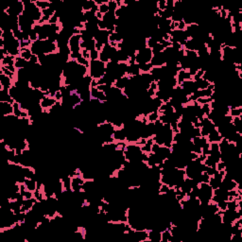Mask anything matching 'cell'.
Here are the masks:
<instances>
[{
	"label": "cell",
	"mask_w": 242,
	"mask_h": 242,
	"mask_svg": "<svg viewBox=\"0 0 242 242\" xmlns=\"http://www.w3.org/2000/svg\"><path fill=\"white\" fill-rule=\"evenodd\" d=\"M56 102H57V100L55 98H50V96H44V98L41 100L40 105L44 110H47L50 107H52Z\"/></svg>",
	"instance_id": "obj_5"
},
{
	"label": "cell",
	"mask_w": 242,
	"mask_h": 242,
	"mask_svg": "<svg viewBox=\"0 0 242 242\" xmlns=\"http://www.w3.org/2000/svg\"><path fill=\"white\" fill-rule=\"evenodd\" d=\"M35 4L38 8H39L41 11H43V9H46L50 8V5H51V1H47V0H35Z\"/></svg>",
	"instance_id": "obj_14"
},
{
	"label": "cell",
	"mask_w": 242,
	"mask_h": 242,
	"mask_svg": "<svg viewBox=\"0 0 242 242\" xmlns=\"http://www.w3.org/2000/svg\"><path fill=\"white\" fill-rule=\"evenodd\" d=\"M54 98L56 99L57 101H62V99H63V94H62V92H61V91H57L56 94H55Z\"/></svg>",
	"instance_id": "obj_36"
},
{
	"label": "cell",
	"mask_w": 242,
	"mask_h": 242,
	"mask_svg": "<svg viewBox=\"0 0 242 242\" xmlns=\"http://www.w3.org/2000/svg\"><path fill=\"white\" fill-rule=\"evenodd\" d=\"M0 102H9L13 104L15 100L11 98L7 90H0Z\"/></svg>",
	"instance_id": "obj_9"
},
{
	"label": "cell",
	"mask_w": 242,
	"mask_h": 242,
	"mask_svg": "<svg viewBox=\"0 0 242 242\" xmlns=\"http://www.w3.org/2000/svg\"><path fill=\"white\" fill-rule=\"evenodd\" d=\"M129 82H130V77H129V76H124V77H122V78L117 79V80H115L113 86H115V88H118V89H120V90L123 91L124 88H125L126 86H127V84L129 83Z\"/></svg>",
	"instance_id": "obj_4"
},
{
	"label": "cell",
	"mask_w": 242,
	"mask_h": 242,
	"mask_svg": "<svg viewBox=\"0 0 242 242\" xmlns=\"http://www.w3.org/2000/svg\"><path fill=\"white\" fill-rule=\"evenodd\" d=\"M146 117L148 122H155L159 119V113H158V111L152 112V113H150V114H148Z\"/></svg>",
	"instance_id": "obj_18"
},
{
	"label": "cell",
	"mask_w": 242,
	"mask_h": 242,
	"mask_svg": "<svg viewBox=\"0 0 242 242\" xmlns=\"http://www.w3.org/2000/svg\"><path fill=\"white\" fill-rule=\"evenodd\" d=\"M28 64V61H26L24 58H22L20 55L17 57H15L14 60V66L16 69H21V68H26Z\"/></svg>",
	"instance_id": "obj_11"
},
{
	"label": "cell",
	"mask_w": 242,
	"mask_h": 242,
	"mask_svg": "<svg viewBox=\"0 0 242 242\" xmlns=\"http://www.w3.org/2000/svg\"><path fill=\"white\" fill-rule=\"evenodd\" d=\"M82 41V36L80 34H74L70 37L68 42V47L70 48L71 52H80V43Z\"/></svg>",
	"instance_id": "obj_2"
},
{
	"label": "cell",
	"mask_w": 242,
	"mask_h": 242,
	"mask_svg": "<svg viewBox=\"0 0 242 242\" xmlns=\"http://www.w3.org/2000/svg\"><path fill=\"white\" fill-rule=\"evenodd\" d=\"M32 52L30 50V48H20V56L22 58H24L26 61H30V58L32 57Z\"/></svg>",
	"instance_id": "obj_15"
},
{
	"label": "cell",
	"mask_w": 242,
	"mask_h": 242,
	"mask_svg": "<svg viewBox=\"0 0 242 242\" xmlns=\"http://www.w3.org/2000/svg\"><path fill=\"white\" fill-rule=\"evenodd\" d=\"M28 35H30V40L32 42V43H33V42H36L38 40V34L34 31L33 28L30 30V31L28 32Z\"/></svg>",
	"instance_id": "obj_29"
},
{
	"label": "cell",
	"mask_w": 242,
	"mask_h": 242,
	"mask_svg": "<svg viewBox=\"0 0 242 242\" xmlns=\"http://www.w3.org/2000/svg\"><path fill=\"white\" fill-rule=\"evenodd\" d=\"M99 57V52L98 50H92L90 51V61H95V60H98Z\"/></svg>",
	"instance_id": "obj_28"
},
{
	"label": "cell",
	"mask_w": 242,
	"mask_h": 242,
	"mask_svg": "<svg viewBox=\"0 0 242 242\" xmlns=\"http://www.w3.org/2000/svg\"><path fill=\"white\" fill-rule=\"evenodd\" d=\"M1 105V111L3 115H13V106L9 102H0Z\"/></svg>",
	"instance_id": "obj_7"
},
{
	"label": "cell",
	"mask_w": 242,
	"mask_h": 242,
	"mask_svg": "<svg viewBox=\"0 0 242 242\" xmlns=\"http://www.w3.org/2000/svg\"><path fill=\"white\" fill-rule=\"evenodd\" d=\"M28 63L30 64H36V63H39V58L36 55H32V57L30 58V60L28 61Z\"/></svg>",
	"instance_id": "obj_33"
},
{
	"label": "cell",
	"mask_w": 242,
	"mask_h": 242,
	"mask_svg": "<svg viewBox=\"0 0 242 242\" xmlns=\"http://www.w3.org/2000/svg\"><path fill=\"white\" fill-rule=\"evenodd\" d=\"M157 5H158V9H161V11H164L167 9L166 0H159V1H157Z\"/></svg>",
	"instance_id": "obj_30"
},
{
	"label": "cell",
	"mask_w": 242,
	"mask_h": 242,
	"mask_svg": "<svg viewBox=\"0 0 242 242\" xmlns=\"http://www.w3.org/2000/svg\"><path fill=\"white\" fill-rule=\"evenodd\" d=\"M216 171H217V169H215V167H207V170H206V173L208 174L209 176L212 177V176H214V174L216 173Z\"/></svg>",
	"instance_id": "obj_34"
},
{
	"label": "cell",
	"mask_w": 242,
	"mask_h": 242,
	"mask_svg": "<svg viewBox=\"0 0 242 242\" xmlns=\"http://www.w3.org/2000/svg\"><path fill=\"white\" fill-rule=\"evenodd\" d=\"M221 139H222V136L218 131L217 129L213 131H211L207 136V141L209 143H219Z\"/></svg>",
	"instance_id": "obj_6"
},
{
	"label": "cell",
	"mask_w": 242,
	"mask_h": 242,
	"mask_svg": "<svg viewBox=\"0 0 242 242\" xmlns=\"http://www.w3.org/2000/svg\"><path fill=\"white\" fill-rule=\"evenodd\" d=\"M225 167H226V164L224 162H222V161H219V162L216 164V169H217L218 171H220V170L225 169Z\"/></svg>",
	"instance_id": "obj_32"
},
{
	"label": "cell",
	"mask_w": 242,
	"mask_h": 242,
	"mask_svg": "<svg viewBox=\"0 0 242 242\" xmlns=\"http://www.w3.org/2000/svg\"><path fill=\"white\" fill-rule=\"evenodd\" d=\"M150 63L153 67H161L164 65L166 64V58H164L163 52L154 54L150 61Z\"/></svg>",
	"instance_id": "obj_3"
},
{
	"label": "cell",
	"mask_w": 242,
	"mask_h": 242,
	"mask_svg": "<svg viewBox=\"0 0 242 242\" xmlns=\"http://www.w3.org/2000/svg\"><path fill=\"white\" fill-rule=\"evenodd\" d=\"M95 5H96L95 0H87V1L83 2L82 4V9L83 11H89L94 8Z\"/></svg>",
	"instance_id": "obj_13"
},
{
	"label": "cell",
	"mask_w": 242,
	"mask_h": 242,
	"mask_svg": "<svg viewBox=\"0 0 242 242\" xmlns=\"http://www.w3.org/2000/svg\"><path fill=\"white\" fill-rule=\"evenodd\" d=\"M157 44H158V43H157L155 40L153 39V38H151V37L147 38V41H146V46H147V47L150 48V49H152V48L155 47Z\"/></svg>",
	"instance_id": "obj_25"
},
{
	"label": "cell",
	"mask_w": 242,
	"mask_h": 242,
	"mask_svg": "<svg viewBox=\"0 0 242 242\" xmlns=\"http://www.w3.org/2000/svg\"><path fill=\"white\" fill-rule=\"evenodd\" d=\"M113 137L115 138V140L117 142H124L126 140V134L124 133L123 129L119 128V129H115L114 134H113Z\"/></svg>",
	"instance_id": "obj_10"
},
{
	"label": "cell",
	"mask_w": 242,
	"mask_h": 242,
	"mask_svg": "<svg viewBox=\"0 0 242 242\" xmlns=\"http://www.w3.org/2000/svg\"><path fill=\"white\" fill-rule=\"evenodd\" d=\"M209 183V185H210L213 189H217L218 186L220 185L221 183L218 182V181L216 180L214 177H210V180H209V183Z\"/></svg>",
	"instance_id": "obj_23"
},
{
	"label": "cell",
	"mask_w": 242,
	"mask_h": 242,
	"mask_svg": "<svg viewBox=\"0 0 242 242\" xmlns=\"http://www.w3.org/2000/svg\"><path fill=\"white\" fill-rule=\"evenodd\" d=\"M229 115L231 117H240L242 115V107L237 108V109H230V112H229Z\"/></svg>",
	"instance_id": "obj_21"
},
{
	"label": "cell",
	"mask_w": 242,
	"mask_h": 242,
	"mask_svg": "<svg viewBox=\"0 0 242 242\" xmlns=\"http://www.w3.org/2000/svg\"><path fill=\"white\" fill-rule=\"evenodd\" d=\"M138 65H139L141 73H150V71L153 67L152 65H151L150 63H140V64H138Z\"/></svg>",
	"instance_id": "obj_17"
},
{
	"label": "cell",
	"mask_w": 242,
	"mask_h": 242,
	"mask_svg": "<svg viewBox=\"0 0 242 242\" xmlns=\"http://www.w3.org/2000/svg\"><path fill=\"white\" fill-rule=\"evenodd\" d=\"M169 190V186L167 185H164V183H162L159 188V194H164V193H167Z\"/></svg>",
	"instance_id": "obj_31"
},
{
	"label": "cell",
	"mask_w": 242,
	"mask_h": 242,
	"mask_svg": "<svg viewBox=\"0 0 242 242\" xmlns=\"http://www.w3.org/2000/svg\"><path fill=\"white\" fill-rule=\"evenodd\" d=\"M86 49L89 51H92L96 49V40L95 39H92L88 42H86Z\"/></svg>",
	"instance_id": "obj_24"
},
{
	"label": "cell",
	"mask_w": 242,
	"mask_h": 242,
	"mask_svg": "<svg viewBox=\"0 0 242 242\" xmlns=\"http://www.w3.org/2000/svg\"><path fill=\"white\" fill-rule=\"evenodd\" d=\"M98 11L101 12L102 14H105L109 12V7H108V4L107 3H103L100 6H98Z\"/></svg>",
	"instance_id": "obj_26"
},
{
	"label": "cell",
	"mask_w": 242,
	"mask_h": 242,
	"mask_svg": "<svg viewBox=\"0 0 242 242\" xmlns=\"http://www.w3.org/2000/svg\"><path fill=\"white\" fill-rule=\"evenodd\" d=\"M24 183L27 190H30L31 192H34L37 189V182L33 179H26Z\"/></svg>",
	"instance_id": "obj_12"
},
{
	"label": "cell",
	"mask_w": 242,
	"mask_h": 242,
	"mask_svg": "<svg viewBox=\"0 0 242 242\" xmlns=\"http://www.w3.org/2000/svg\"><path fill=\"white\" fill-rule=\"evenodd\" d=\"M106 73V63L99 60L90 61L88 74L95 80L101 79Z\"/></svg>",
	"instance_id": "obj_1"
},
{
	"label": "cell",
	"mask_w": 242,
	"mask_h": 242,
	"mask_svg": "<svg viewBox=\"0 0 242 242\" xmlns=\"http://www.w3.org/2000/svg\"><path fill=\"white\" fill-rule=\"evenodd\" d=\"M14 60L15 57L13 56H11V55L6 56L4 59L1 60V65H14Z\"/></svg>",
	"instance_id": "obj_16"
},
{
	"label": "cell",
	"mask_w": 242,
	"mask_h": 242,
	"mask_svg": "<svg viewBox=\"0 0 242 242\" xmlns=\"http://www.w3.org/2000/svg\"><path fill=\"white\" fill-rule=\"evenodd\" d=\"M161 235H162L161 242H169V237H171V233H170V231L169 230V229H167V230L163 231L162 233H161Z\"/></svg>",
	"instance_id": "obj_20"
},
{
	"label": "cell",
	"mask_w": 242,
	"mask_h": 242,
	"mask_svg": "<svg viewBox=\"0 0 242 242\" xmlns=\"http://www.w3.org/2000/svg\"><path fill=\"white\" fill-rule=\"evenodd\" d=\"M98 27L100 30H106V24L104 23V21H102V20H98Z\"/></svg>",
	"instance_id": "obj_35"
},
{
	"label": "cell",
	"mask_w": 242,
	"mask_h": 242,
	"mask_svg": "<svg viewBox=\"0 0 242 242\" xmlns=\"http://www.w3.org/2000/svg\"><path fill=\"white\" fill-rule=\"evenodd\" d=\"M148 232V240H150V242H161V238H162L161 232L154 230V229Z\"/></svg>",
	"instance_id": "obj_8"
},
{
	"label": "cell",
	"mask_w": 242,
	"mask_h": 242,
	"mask_svg": "<svg viewBox=\"0 0 242 242\" xmlns=\"http://www.w3.org/2000/svg\"><path fill=\"white\" fill-rule=\"evenodd\" d=\"M12 106H13V115H16V117H20L21 113H22V110L20 108V103L15 101L13 104H12Z\"/></svg>",
	"instance_id": "obj_19"
},
{
	"label": "cell",
	"mask_w": 242,
	"mask_h": 242,
	"mask_svg": "<svg viewBox=\"0 0 242 242\" xmlns=\"http://www.w3.org/2000/svg\"><path fill=\"white\" fill-rule=\"evenodd\" d=\"M108 7H109V11L110 12H115L117 9V4L115 0H109L108 1Z\"/></svg>",
	"instance_id": "obj_22"
},
{
	"label": "cell",
	"mask_w": 242,
	"mask_h": 242,
	"mask_svg": "<svg viewBox=\"0 0 242 242\" xmlns=\"http://www.w3.org/2000/svg\"><path fill=\"white\" fill-rule=\"evenodd\" d=\"M185 28H186V25L183 23V21H181V22H179V26H178V28H177V30H185Z\"/></svg>",
	"instance_id": "obj_37"
},
{
	"label": "cell",
	"mask_w": 242,
	"mask_h": 242,
	"mask_svg": "<svg viewBox=\"0 0 242 242\" xmlns=\"http://www.w3.org/2000/svg\"><path fill=\"white\" fill-rule=\"evenodd\" d=\"M164 49V47L162 46V44H157L156 46L152 48V53H153V55H154V54L161 53V52H163Z\"/></svg>",
	"instance_id": "obj_27"
}]
</instances>
